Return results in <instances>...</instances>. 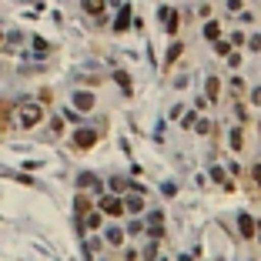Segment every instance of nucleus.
<instances>
[{
  "label": "nucleus",
  "mask_w": 261,
  "mask_h": 261,
  "mask_svg": "<svg viewBox=\"0 0 261 261\" xmlns=\"http://www.w3.org/2000/svg\"><path fill=\"white\" fill-rule=\"evenodd\" d=\"M224 61H228V67H231V71H238V67H241V54H235V50H231V54L224 57Z\"/></svg>",
  "instance_id": "28"
},
{
  "label": "nucleus",
  "mask_w": 261,
  "mask_h": 261,
  "mask_svg": "<svg viewBox=\"0 0 261 261\" xmlns=\"http://www.w3.org/2000/svg\"><path fill=\"white\" fill-rule=\"evenodd\" d=\"M14 118H17V127H20V131H37V127L47 121V107L37 104V101H24V104H17Z\"/></svg>",
  "instance_id": "1"
},
{
  "label": "nucleus",
  "mask_w": 261,
  "mask_h": 261,
  "mask_svg": "<svg viewBox=\"0 0 261 261\" xmlns=\"http://www.w3.org/2000/svg\"><path fill=\"white\" fill-rule=\"evenodd\" d=\"M121 201H124V214H141L144 208H148L144 194H137V191H134V194H127V198H121Z\"/></svg>",
  "instance_id": "8"
},
{
  "label": "nucleus",
  "mask_w": 261,
  "mask_h": 261,
  "mask_svg": "<svg viewBox=\"0 0 261 261\" xmlns=\"http://www.w3.org/2000/svg\"><path fill=\"white\" fill-rule=\"evenodd\" d=\"M74 107H77V114H87V111H94V104H97V97L91 94V91H74Z\"/></svg>",
  "instance_id": "5"
},
{
  "label": "nucleus",
  "mask_w": 261,
  "mask_h": 261,
  "mask_svg": "<svg viewBox=\"0 0 261 261\" xmlns=\"http://www.w3.org/2000/svg\"><path fill=\"white\" fill-rule=\"evenodd\" d=\"M205 40H221V20H208L205 24Z\"/></svg>",
  "instance_id": "15"
},
{
  "label": "nucleus",
  "mask_w": 261,
  "mask_h": 261,
  "mask_svg": "<svg viewBox=\"0 0 261 261\" xmlns=\"http://www.w3.org/2000/svg\"><path fill=\"white\" fill-rule=\"evenodd\" d=\"M97 141H101V131H94V127H77V131L71 134V148L74 151H91Z\"/></svg>",
  "instance_id": "3"
},
{
  "label": "nucleus",
  "mask_w": 261,
  "mask_h": 261,
  "mask_svg": "<svg viewBox=\"0 0 261 261\" xmlns=\"http://www.w3.org/2000/svg\"><path fill=\"white\" fill-rule=\"evenodd\" d=\"M124 261H141V251L137 248H124Z\"/></svg>",
  "instance_id": "30"
},
{
  "label": "nucleus",
  "mask_w": 261,
  "mask_h": 261,
  "mask_svg": "<svg viewBox=\"0 0 261 261\" xmlns=\"http://www.w3.org/2000/svg\"><path fill=\"white\" fill-rule=\"evenodd\" d=\"M127 27H131V7H121V10H118V17H114V31L124 34Z\"/></svg>",
  "instance_id": "12"
},
{
  "label": "nucleus",
  "mask_w": 261,
  "mask_h": 261,
  "mask_svg": "<svg viewBox=\"0 0 261 261\" xmlns=\"http://www.w3.org/2000/svg\"><path fill=\"white\" fill-rule=\"evenodd\" d=\"M221 91H224V80L218 77V74H211V77L205 80V97L211 104H218V101H221Z\"/></svg>",
  "instance_id": "6"
},
{
  "label": "nucleus",
  "mask_w": 261,
  "mask_h": 261,
  "mask_svg": "<svg viewBox=\"0 0 261 261\" xmlns=\"http://www.w3.org/2000/svg\"><path fill=\"white\" fill-rule=\"evenodd\" d=\"M104 241L111 248H124V241H127V231L121 228V224H111V228L104 231Z\"/></svg>",
  "instance_id": "7"
},
{
  "label": "nucleus",
  "mask_w": 261,
  "mask_h": 261,
  "mask_svg": "<svg viewBox=\"0 0 261 261\" xmlns=\"http://www.w3.org/2000/svg\"><path fill=\"white\" fill-rule=\"evenodd\" d=\"M238 231H241V238H245V241H254V235L261 231V224L254 221L248 211H241V214H238Z\"/></svg>",
  "instance_id": "4"
},
{
  "label": "nucleus",
  "mask_w": 261,
  "mask_h": 261,
  "mask_svg": "<svg viewBox=\"0 0 261 261\" xmlns=\"http://www.w3.org/2000/svg\"><path fill=\"white\" fill-rule=\"evenodd\" d=\"M178 57H181V44H174V47L167 50V64H174V61H178Z\"/></svg>",
  "instance_id": "31"
},
{
  "label": "nucleus",
  "mask_w": 261,
  "mask_h": 261,
  "mask_svg": "<svg viewBox=\"0 0 261 261\" xmlns=\"http://www.w3.org/2000/svg\"><path fill=\"white\" fill-rule=\"evenodd\" d=\"M228 148L231 151H235V154H241V151H245V131H241V124H235V127H231V131H228Z\"/></svg>",
  "instance_id": "10"
},
{
  "label": "nucleus",
  "mask_w": 261,
  "mask_h": 261,
  "mask_svg": "<svg viewBox=\"0 0 261 261\" xmlns=\"http://www.w3.org/2000/svg\"><path fill=\"white\" fill-rule=\"evenodd\" d=\"M251 261H254V258H251Z\"/></svg>",
  "instance_id": "37"
},
{
  "label": "nucleus",
  "mask_w": 261,
  "mask_h": 261,
  "mask_svg": "<svg viewBox=\"0 0 261 261\" xmlns=\"http://www.w3.org/2000/svg\"><path fill=\"white\" fill-rule=\"evenodd\" d=\"M194 131H198V134H211V121H208V118H201L198 124H194Z\"/></svg>",
  "instance_id": "27"
},
{
  "label": "nucleus",
  "mask_w": 261,
  "mask_h": 261,
  "mask_svg": "<svg viewBox=\"0 0 261 261\" xmlns=\"http://www.w3.org/2000/svg\"><path fill=\"white\" fill-rule=\"evenodd\" d=\"M211 178H214V181H218V184H221V188L235 191V181H231L228 174H224V167H218V164H214V167H211Z\"/></svg>",
  "instance_id": "14"
},
{
  "label": "nucleus",
  "mask_w": 261,
  "mask_h": 261,
  "mask_svg": "<svg viewBox=\"0 0 261 261\" xmlns=\"http://www.w3.org/2000/svg\"><path fill=\"white\" fill-rule=\"evenodd\" d=\"M161 17H164V24H167V34H171V37H178V27H181V17H178V10L161 7Z\"/></svg>",
  "instance_id": "9"
},
{
  "label": "nucleus",
  "mask_w": 261,
  "mask_h": 261,
  "mask_svg": "<svg viewBox=\"0 0 261 261\" xmlns=\"http://www.w3.org/2000/svg\"><path fill=\"white\" fill-rule=\"evenodd\" d=\"M50 134H64V121L61 118H50Z\"/></svg>",
  "instance_id": "29"
},
{
  "label": "nucleus",
  "mask_w": 261,
  "mask_h": 261,
  "mask_svg": "<svg viewBox=\"0 0 261 261\" xmlns=\"http://www.w3.org/2000/svg\"><path fill=\"white\" fill-rule=\"evenodd\" d=\"M198 17H205V20H208V17H211V4H201V7H198Z\"/></svg>",
  "instance_id": "34"
},
{
  "label": "nucleus",
  "mask_w": 261,
  "mask_h": 261,
  "mask_svg": "<svg viewBox=\"0 0 261 261\" xmlns=\"http://www.w3.org/2000/svg\"><path fill=\"white\" fill-rule=\"evenodd\" d=\"M245 40H248V34H245V31H235V34H231V40H228V44H231V50H235V47H241Z\"/></svg>",
  "instance_id": "24"
},
{
  "label": "nucleus",
  "mask_w": 261,
  "mask_h": 261,
  "mask_svg": "<svg viewBox=\"0 0 261 261\" xmlns=\"http://www.w3.org/2000/svg\"><path fill=\"white\" fill-rule=\"evenodd\" d=\"M84 10H87L91 17H97V20H101L104 10H107V0H84Z\"/></svg>",
  "instance_id": "13"
},
{
  "label": "nucleus",
  "mask_w": 261,
  "mask_h": 261,
  "mask_svg": "<svg viewBox=\"0 0 261 261\" xmlns=\"http://www.w3.org/2000/svg\"><path fill=\"white\" fill-rule=\"evenodd\" d=\"M248 50H254V54H261V34H248Z\"/></svg>",
  "instance_id": "23"
},
{
  "label": "nucleus",
  "mask_w": 261,
  "mask_h": 261,
  "mask_svg": "<svg viewBox=\"0 0 261 261\" xmlns=\"http://www.w3.org/2000/svg\"><path fill=\"white\" fill-rule=\"evenodd\" d=\"M0 44H4V31H0Z\"/></svg>",
  "instance_id": "35"
},
{
  "label": "nucleus",
  "mask_w": 261,
  "mask_h": 261,
  "mask_svg": "<svg viewBox=\"0 0 261 261\" xmlns=\"http://www.w3.org/2000/svg\"><path fill=\"white\" fill-rule=\"evenodd\" d=\"M141 258H144V261H158V241H144Z\"/></svg>",
  "instance_id": "17"
},
{
  "label": "nucleus",
  "mask_w": 261,
  "mask_h": 261,
  "mask_svg": "<svg viewBox=\"0 0 261 261\" xmlns=\"http://www.w3.org/2000/svg\"><path fill=\"white\" fill-rule=\"evenodd\" d=\"M127 231H131V235H141L144 224H141V221H131V224H127Z\"/></svg>",
  "instance_id": "33"
},
{
  "label": "nucleus",
  "mask_w": 261,
  "mask_h": 261,
  "mask_svg": "<svg viewBox=\"0 0 261 261\" xmlns=\"http://www.w3.org/2000/svg\"><path fill=\"white\" fill-rule=\"evenodd\" d=\"M228 91H231V97H245L248 94V87H245V80H241V77H231L228 80Z\"/></svg>",
  "instance_id": "16"
},
{
  "label": "nucleus",
  "mask_w": 261,
  "mask_h": 261,
  "mask_svg": "<svg viewBox=\"0 0 261 261\" xmlns=\"http://www.w3.org/2000/svg\"><path fill=\"white\" fill-rule=\"evenodd\" d=\"M214 50H218V57H228L231 54V44H228V40H214Z\"/></svg>",
  "instance_id": "26"
},
{
  "label": "nucleus",
  "mask_w": 261,
  "mask_h": 261,
  "mask_svg": "<svg viewBox=\"0 0 261 261\" xmlns=\"http://www.w3.org/2000/svg\"><path fill=\"white\" fill-rule=\"evenodd\" d=\"M245 101L251 104V107H261V87H251V91L245 94Z\"/></svg>",
  "instance_id": "21"
},
{
  "label": "nucleus",
  "mask_w": 261,
  "mask_h": 261,
  "mask_svg": "<svg viewBox=\"0 0 261 261\" xmlns=\"http://www.w3.org/2000/svg\"><path fill=\"white\" fill-rule=\"evenodd\" d=\"M84 228H87V231H101V228H104V214L97 211V208L84 214Z\"/></svg>",
  "instance_id": "11"
},
{
  "label": "nucleus",
  "mask_w": 261,
  "mask_h": 261,
  "mask_svg": "<svg viewBox=\"0 0 261 261\" xmlns=\"http://www.w3.org/2000/svg\"><path fill=\"white\" fill-rule=\"evenodd\" d=\"M74 208H77V214H80V218H84L87 211H94V205H91V198H87V194H77V201H74Z\"/></svg>",
  "instance_id": "18"
},
{
  "label": "nucleus",
  "mask_w": 261,
  "mask_h": 261,
  "mask_svg": "<svg viewBox=\"0 0 261 261\" xmlns=\"http://www.w3.org/2000/svg\"><path fill=\"white\" fill-rule=\"evenodd\" d=\"M97 211H101L104 218L121 221V218H124V201H121V194H104V198H97Z\"/></svg>",
  "instance_id": "2"
},
{
  "label": "nucleus",
  "mask_w": 261,
  "mask_h": 261,
  "mask_svg": "<svg viewBox=\"0 0 261 261\" xmlns=\"http://www.w3.org/2000/svg\"><path fill=\"white\" fill-rule=\"evenodd\" d=\"M248 178H251V184L261 191V161H254V164L248 167Z\"/></svg>",
  "instance_id": "19"
},
{
  "label": "nucleus",
  "mask_w": 261,
  "mask_h": 261,
  "mask_svg": "<svg viewBox=\"0 0 261 261\" xmlns=\"http://www.w3.org/2000/svg\"><path fill=\"white\" fill-rule=\"evenodd\" d=\"M77 184H80V188H101V181H97V178H94V174H80V178H77Z\"/></svg>",
  "instance_id": "20"
},
{
  "label": "nucleus",
  "mask_w": 261,
  "mask_h": 261,
  "mask_svg": "<svg viewBox=\"0 0 261 261\" xmlns=\"http://www.w3.org/2000/svg\"><path fill=\"white\" fill-rule=\"evenodd\" d=\"M158 261H167V258H158Z\"/></svg>",
  "instance_id": "36"
},
{
  "label": "nucleus",
  "mask_w": 261,
  "mask_h": 261,
  "mask_svg": "<svg viewBox=\"0 0 261 261\" xmlns=\"http://www.w3.org/2000/svg\"><path fill=\"white\" fill-rule=\"evenodd\" d=\"M10 104H0V134H4V131H7V124H10Z\"/></svg>",
  "instance_id": "22"
},
{
  "label": "nucleus",
  "mask_w": 261,
  "mask_h": 261,
  "mask_svg": "<svg viewBox=\"0 0 261 261\" xmlns=\"http://www.w3.org/2000/svg\"><path fill=\"white\" fill-rule=\"evenodd\" d=\"M181 124H184V127H194V124H198V114H194V111H188V118H184Z\"/></svg>",
  "instance_id": "32"
},
{
  "label": "nucleus",
  "mask_w": 261,
  "mask_h": 261,
  "mask_svg": "<svg viewBox=\"0 0 261 261\" xmlns=\"http://www.w3.org/2000/svg\"><path fill=\"white\" fill-rule=\"evenodd\" d=\"M224 7H228V14H241L245 10V0H224Z\"/></svg>",
  "instance_id": "25"
}]
</instances>
